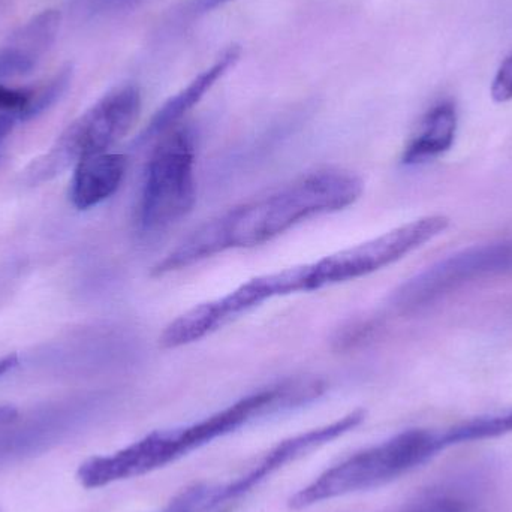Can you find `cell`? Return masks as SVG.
Instances as JSON below:
<instances>
[{"label":"cell","instance_id":"obj_1","mask_svg":"<svg viewBox=\"0 0 512 512\" xmlns=\"http://www.w3.org/2000/svg\"><path fill=\"white\" fill-rule=\"evenodd\" d=\"M363 194V182L345 171H318L256 198L198 228L153 267L156 277L191 267L230 249L254 248L313 216L339 212Z\"/></svg>","mask_w":512,"mask_h":512},{"label":"cell","instance_id":"obj_2","mask_svg":"<svg viewBox=\"0 0 512 512\" xmlns=\"http://www.w3.org/2000/svg\"><path fill=\"white\" fill-rule=\"evenodd\" d=\"M325 388V382L316 378L279 382L249 394L203 420L174 429L156 430L116 453L90 457L78 468L77 481L84 489L95 490L144 477L179 462L259 418L307 405L319 399Z\"/></svg>","mask_w":512,"mask_h":512},{"label":"cell","instance_id":"obj_3","mask_svg":"<svg viewBox=\"0 0 512 512\" xmlns=\"http://www.w3.org/2000/svg\"><path fill=\"white\" fill-rule=\"evenodd\" d=\"M447 450L442 432L412 429L364 448L322 472L288 501L294 511L355 493L369 492L399 480Z\"/></svg>","mask_w":512,"mask_h":512},{"label":"cell","instance_id":"obj_4","mask_svg":"<svg viewBox=\"0 0 512 512\" xmlns=\"http://www.w3.org/2000/svg\"><path fill=\"white\" fill-rule=\"evenodd\" d=\"M141 113V93L135 86L111 90L75 119L48 152L33 159L24 170V182L32 186L56 179L81 159L110 152L129 134Z\"/></svg>","mask_w":512,"mask_h":512},{"label":"cell","instance_id":"obj_5","mask_svg":"<svg viewBox=\"0 0 512 512\" xmlns=\"http://www.w3.org/2000/svg\"><path fill=\"white\" fill-rule=\"evenodd\" d=\"M194 170V131L176 126L162 135L147 164L138 212L141 230H167L192 212L197 201Z\"/></svg>","mask_w":512,"mask_h":512},{"label":"cell","instance_id":"obj_6","mask_svg":"<svg viewBox=\"0 0 512 512\" xmlns=\"http://www.w3.org/2000/svg\"><path fill=\"white\" fill-rule=\"evenodd\" d=\"M309 274V264H304L248 280L230 294L198 304L174 319L165 327L159 342L165 349L182 348L204 339L264 301L297 292H309L312 289Z\"/></svg>","mask_w":512,"mask_h":512},{"label":"cell","instance_id":"obj_7","mask_svg":"<svg viewBox=\"0 0 512 512\" xmlns=\"http://www.w3.org/2000/svg\"><path fill=\"white\" fill-rule=\"evenodd\" d=\"M450 225L448 216H426L354 248L324 256L319 261L309 264L312 289L318 291L325 286L360 279L382 270L417 251L426 243L432 242L444 234Z\"/></svg>","mask_w":512,"mask_h":512},{"label":"cell","instance_id":"obj_8","mask_svg":"<svg viewBox=\"0 0 512 512\" xmlns=\"http://www.w3.org/2000/svg\"><path fill=\"white\" fill-rule=\"evenodd\" d=\"M507 273H512V239L474 246L403 283L394 292L391 303L399 312H415L469 283Z\"/></svg>","mask_w":512,"mask_h":512},{"label":"cell","instance_id":"obj_9","mask_svg":"<svg viewBox=\"0 0 512 512\" xmlns=\"http://www.w3.org/2000/svg\"><path fill=\"white\" fill-rule=\"evenodd\" d=\"M364 420L366 411L355 409L333 423L283 439L236 480L228 483H203L204 512H219L231 508L228 505L254 492L256 487L261 486L289 463L297 462L307 454L342 438L346 433L357 429Z\"/></svg>","mask_w":512,"mask_h":512},{"label":"cell","instance_id":"obj_10","mask_svg":"<svg viewBox=\"0 0 512 512\" xmlns=\"http://www.w3.org/2000/svg\"><path fill=\"white\" fill-rule=\"evenodd\" d=\"M98 402L72 400L0 427V469L48 453L92 423Z\"/></svg>","mask_w":512,"mask_h":512},{"label":"cell","instance_id":"obj_11","mask_svg":"<svg viewBox=\"0 0 512 512\" xmlns=\"http://www.w3.org/2000/svg\"><path fill=\"white\" fill-rule=\"evenodd\" d=\"M60 29V12L47 9L9 36L0 47V80L21 77L36 68Z\"/></svg>","mask_w":512,"mask_h":512},{"label":"cell","instance_id":"obj_12","mask_svg":"<svg viewBox=\"0 0 512 512\" xmlns=\"http://www.w3.org/2000/svg\"><path fill=\"white\" fill-rule=\"evenodd\" d=\"M240 48L230 47L219 56V59L213 63L206 71L201 72L197 78L191 81L185 89L180 90L173 98L168 99L150 120L147 128L144 129L140 137V143L153 140L156 137L170 132L171 129L179 126L180 120L197 107L198 102L210 92L213 86L239 62Z\"/></svg>","mask_w":512,"mask_h":512},{"label":"cell","instance_id":"obj_13","mask_svg":"<svg viewBox=\"0 0 512 512\" xmlns=\"http://www.w3.org/2000/svg\"><path fill=\"white\" fill-rule=\"evenodd\" d=\"M125 156L99 153L81 159L74 167L69 200L77 210H90L116 194L126 174Z\"/></svg>","mask_w":512,"mask_h":512},{"label":"cell","instance_id":"obj_14","mask_svg":"<svg viewBox=\"0 0 512 512\" xmlns=\"http://www.w3.org/2000/svg\"><path fill=\"white\" fill-rule=\"evenodd\" d=\"M459 116L451 101L439 102L418 125L403 150V165H420L447 153L456 141Z\"/></svg>","mask_w":512,"mask_h":512},{"label":"cell","instance_id":"obj_15","mask_svg":"<svg viewBox=\"0 0 512 512\" xmlns=\"http://www.w3.org/2000/svg\"><path fill=\"white\" fill-rule=\"evenodd\" d=\"M512 432V409L502 414L487 415V417L474 418L459 426L451 427L444 432L445 445L466 444V442L486 441Z\"/></svg>","mask_w":512,"mask_h":512},{"label":"cell","instance_id":"obj_16","mask_svg":"<svg viewBox=\"0 0 512 512\" xmlns=\"http://www.w3.org/2000/svg\"><path fill=\"white\" fill-rule=\"evenodd\" d=\"M69 81H71V71L65 69V71L57 74L53 80L48 81V84L42 86L41 89L32 92V98H30V104L26 111V120L38 116L42 111L47 110L50 105H53L57 98H60V95L65 92Z\"/></svg>","mask_w":512,"mask_h":512},{"label":"cell","instance_id":"obj_17","mask_svg":"<svg viewBox=\"0 0 512 512\" xmlns=\"http://www.w3.org/2000/svg\"><path fill=\"white\" fill-rule=\"evenodd\" d=\"M397 512H474V505L462 496L438 493V495H429L420 501L412 502Z\"/></svg>","mask_w":512,"mask_h":512},{"label":"cell","instance_id":"obj_18","mask_svg":"<svg viewBox=\"0 0 512 512\" xmlns=\"http://www.w3.org/2000/svg\"><path fill=\"white\" fill-rule=\"evenodd\" d=\"M147 0H75L78 14L86 18L111 17L143 5Z\"/></svg>","mask_w":512,"mask_h":512},{"label":"cell","instance_id":"obj_19","mask_svg":"<svg viewBox=\"0 0 512 512\" xmlns=\"http://www.w3.org/2000/svg\"><path fill=\"white\" fill-rule=\"evenodd\" d=\"M30 90L12 89L0 84V113L17 114L18 119L26 120L27 107L30 104Z\"/></svg>","mask_w":512,"mask_h":512},{"label":"cell","instance_id":"obj_20","mask_svg":"<svg viewBox=\"0 0 512 512\" xmlns=\"http://www.w3.org/2000/svg\"><path fill=\"white\" fill-rule=\"evenodd\" d=\"M490 92H492L493 101L498 104H507L512 101V51L499 66Z\"/></svg>","mask_w":512,"mask_h":512},{"label":"cell","instance_id":"obj_21","mask_svg":"<svg viewBox=\"0 0 512 512\" xmlns=\"http://www.w3.org/2000/svg\"><path fill=\"white\" fill-rule=\"evenodd\" d=\"M23 273L21 261H8L0 264V301L9 294Z\"/></svg>","mask_w":512,"mask_h":512},{"label":"cell","instance_id":"obj_22","mask_svg":"<svg viewBox=\"0 0 512 512\" xmlns=\"http://www.w3.org/2000/svg\"><path fill=\"white\" fill-rule=\"evenodd\" d=\"M230 0H189L188 14L201 15L225 5Z\"/></svg>","mask_w":512,"mask_h":512},{"label":"cell","instance_id":"obj_23","mask_svg":"<svg viewBox=\"0 0 512 512\" xmlns=\"http://www.w3.org/2000/svg\"><path fill=\"white\" fill-rule=\"evenodd\" d=\"M18 366V355L17 354H9L5 355V357L0 358V379L3 376L8 375L12 370L17 369Z\"/></svg>","mask_w":512,"mask_h":512},{"label":"cell","instance_id":"obj_24","mask_svg":"<svg viewBox=\"0 0 512 512\" xmlns=\"http://www.w3.org/2000/svg\"><path fill=\"white\" fill-rule=\"evenodd\" d=\"M20 417L18 409L11 405L0 406V427L6 426V424L12 423Z\"/></svg>","mask_w":512,"mask_h":512}]
</instances>
